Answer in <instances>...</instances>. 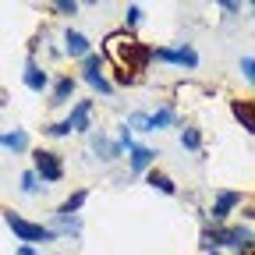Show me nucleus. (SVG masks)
Masks as SVG:
<instances>
[{
	"label": "nucleus",
	"instance_id": "393cba45",
	"mask_svg": "<svg viewBox=\"0 0 255 255\" xmlns=\"http://www.w3.org/2000/svg\"><path fill=\"white\" fill-rule=\"evenodd\" d=\"M135 75H128V71H117V85H131Z\"/></svg>",
	"mask_w": 255,
	"mask_h": 255
},
{
	"label": "nucleus",
	"instance_id": "0eeeda50",
	"mask_svg": "<svg viewBox=\"0 0 255 255\" xmlns=\"http://www.w3.org/2000/svg\"><path fill=\"white\" fill-rule=\"evenodd\" d=\"M238 206H241V191H220V195H216V202H213V209H209L213 223L220 227V223L227 220V216H231Z\"/></svg>",
	"mask_w": 255,
	"mask_h": 255
},
{
	"label": "nucleus",
	"instance_id": "6e6552de",
	"mask_svg": "<svg viewBox=\"0 0 255 255\" xmlns=\"http://www.w3.org/2000/svg\"><path fill=\"white\" fill-rule=\"evenodd\" d=\"M64 124H68V131H89L92 128V100H78L71 107V114L64 117Z\"/></svg>",
	"mask_w": 255,
	"mask_h": 255
},
{
	"label": "nucleus",
	"instance_id": "bb28decb",
	"mask_svg": "<svg viewBox=\"0 0 255 255\" xmlns=\"http://www.w3.org/2000/svg\"><path fill=\"white\" fill-rule=\"evenodd\" d=\"M209 255H223V252H209Z\"/></svg>",
	"mask_w": 255,
	"mask_h": 255
},
{
	"label": "nucleus",
	"instance_id": "ddd939ff",
	"mask_svg": "<svg viewBox=\"0 0 255 255\" xmlns=\"http://www.w3.org/2000/svg\"><path fill=\"white\" fill-rule=\"evenodd\" d=\"M231 110H234V117L241 121V128H248V131L255 135V103H241V100H234Z\"/></svg>",
	"mask_w": 255,
	"mask_h": 255
},
{
	"label": "nucleus",
	"instance_id": "f257e3e1",
	"mask_svg": "<svg viewBox=\"0 0 255 255\" xmlns=\"http://www.w3.org/2000/svg\"><path fill=\"white\" fill-rule=\"evenodd\" d=\"M4 223L11 227V234L21 241V245H46V241H57L60 234L53 231V227H43V223H32V220H25L21 213H14V209H4Z\"/></svg>",
	"mask_w": 255,
	"mask_h": 255
},
{
	"label": "nucleus",
	"instance_id": "aec40b11",
	"mask_svg": "<svg viewBox=\"0 0 255 255\" xmlns=\"http://www.w3.org/2000/svg\"><path fill=\"white\" fill-rule=\"evenodd\" d=\"M21 191H25V195H36V191H39V177H36V170H25V174H21Z\"/></svg>",
	"mask_w": 255,
	"mask_h": 255
},
{
	"label": "nucleus",
	"instance_id": "9d476101",
	"mask_svg": "<svg viewBox=\"0 0 255 255\" xmlns=\"http://www.w3.org/2000/svg\"><path fill=\"white\" fill-rule=\"evenodd\" d=\"M75 85H78V78H71V75L57 78V82H53V92H50V107H64V103H71Z\"/></svg>",
	"mask_w": 255,
	"mask_h": 255
},
{
	"label": "nucleus",
	"instance_id": "4468645a",
	"mask_svg": "<svg viewBox=\"0 0 255 255\" xmlns=\"http://www.w3.org/2000/svg\"><path fill=\"white\" fill-rule=\"evenodd\" d=\"M145 184L156 188V191H163V195H177V184H174L167 174H159V170H149V174H145Z\"/></svg>",
	"mask_w": 255,
	"mask_h": 255
},
{
	"label": "nucleus",
	"instance_id": "6ab92c4d",
	"mask_svg": "<svg viewBox=\"0 0 255 255\" xmlns=\"http://www.w3.org/2000/svg\"><path fill=\"white\" fill-rule=\"evenodd\" d=\"M174 124V107H159L152 114V131H159V128H170Z\"/></svg>",
	"mask_w": 255,
	"mask_h": 255
},
{
	"label": "nucleus",
	"instance_id": "dca6fc26",
	"mask_svg": "<svg viewBox=\"0 0 255 255\" xmlns=\"http://www.w3.org/2000/svg\"><path fill=\"white\" fill-rule=\"evenodd\" d=\"M85 199H89V191H85V188H78L75 195H68V199H64V206H60L57 213H60V216H78V209L85 206Z\"/></svg>",
	"mask_w": 255,
	"mask_h": 255
},
{
	"label": "nucleus",
	"instance_id": "b1692460",
	"mask_svg": "<svg viewBox=\"0 0 255 255\" xmlns=\"http://www.w3.org/2000/svg\"><path fill=\"white\" fill-rule=\"evenodd\" d=\"M46 135H50V138H64V135H71V131H68V124H64V121H57V124L46 128Z\"/></svg>",
	"mask_w": 255,
	"mask_h": 255
},
{
	"label": "nucleus",
	"instance_id": "f8f14e48",
	"mask_svg": "<svg viewBox=\"0 0 255 255\" xmlns=\"http://www.w3.org/2000/svg\"><path fill=\"white\" fill-rule=\"evenodd\" d=\"M92 149L100 152V159H107V163H110V159H117V156H121V149H124V145H121V142H110L107 135H92Z\"/></svg>",
	"mask_w": 255,
	"mask_h": 255
},
{
	"label": "nucleus",
	"instance_id": "2eb2a0df",
	"mask_svg": "<svg viewBox=\"0 0 255 255\" xmlns=\"http://www.w3.org/2000/svg\"><path fill=\"white\" fill-rule=\"evenodd\" d=\"M0 145H4V149H11V152H25V149H28V135L21 131V128H14V131L0 135Z\"/></svg>",
	"mask_w": 255,
	"mask_h": 255
},
{
	"label": "nucleus",
	"instance_id": "f03ea898",
	"mask_svg": "<svg viewBox=\"0 0 255 255\" xmlns=\"http://www.w3.org/2000/svg\"><path fill=\"white\" fill-rule=\"evenodd\" d=\"M32 170H36V177L43 184H57L64 177V163H60V156L53 149H36L32 152Z\"/></svg>",
	"mask_w": 255,
	"mask_h": 255
},
{
	"label": "nucleus",
	"instance_id": "4be33fe9",
	"mask_svg": "<svg viewBox=\"0 0 255 255\" xmlns=\"http://www.w3.org/2000/svg\"><path fill=\"white\" fill-rule=\"evenodd\" d=\"M53 11H57V14H78V4H75V0H57Z\"/></svg>",
	"mask_w": 255,
	"mask_h": 255
},
{
	"label": "nucleus",
	"instance_id": "a878e982",
	"mask_svg": "<svg viewBox=\"0 0 255 255\" xmlns=\"http://www.w3.org/2000/svg\"><path fill=\"white\" fill-rule=\"evenodd\" d=\"M14 255H36V248H32V245H18V252Z\"/></svg>",
	"mask_w": 255,
	"mask_h": 255
},
{
	"label": "nucleus",
	"instance_id": "5701e85b",
	"mask_svg": "<svg viewBox=\"0 0 255 255\" xmlns=\"http://www.w3.org/2000/svg\"><path fill=\"white\" fill-rule=\"evenodd\" d=\"M138 21H142V7H138V4H131V7H128V18H124V25H128V28H135Z\"/></svg>",
	"mask_w": 255,
	"mask_h": 255
},
{
	"label": "nucleus",
	"instance_id": "20e7f679",
	"mask_svg": "<svg viewBox=\"0 0 255 255\" xmlns=\"http://www.w3.org/2000/svg\"><path fill=\"white\" fill-rule=\"evenodd\" d=\"M82 78H85L96 92H103V96H110V92H114V85H110V82H107V75H103V57L96 53V50L82 60Z\"/></svg>",
	"mask_w": 255,
	"mask_h": 255
},
{
	"label": "nucleus",
	"instance_id": "7ed1b4c3",
	"mask_svg": "<svg viewBox=\"0 0 255 255\" xmlns=\"http://www.w3.org/2000/svg\"><path fill=\"white\" fill-rule=\"evenodd\" d=\"M152 60H159V64H177V68H199V53L191 50L188 43H177V46H152Z\"/></svg>",
	"mask_w": 255,
	"mask_h": 255
},
{
	"label": "nucleus",
	"instance_id": "423d86ee",
	"mask_svg": "<svg viewBox=\"0 0 255 255\" xmlns=\"http://www.w3.org/2000/svg\"><path fill=\"white\" fill-rule=\"evenodd\" d=\"M156 149H149V145H131L128 149V170L131 174H149L152 170V163H156Z\"/></svg>",
	"mask_w": 255,
	"mask_h": 255
},
{
	"label": "nucleus",
	"instance_id": "a211bd4d",
	"mask_svg": "<svg viewBox=\"0 0 255 255\" xmlns=\"http://www.w3.org/2000/svg\"><path fill=\"white\" fill-rule=\"evenodd\" d=\"M181 145L191 149V152H199L202 149V131H199V128H184V131H181Z\"/></svg>",
	"mask_w": 255,
	"mask_h": 255
},
{
	"label": "nucleus",
	"instance_id": "1a4fd4ad",
	"mask_svg": "<svg viewBox=\"0 0 255 255\" xmlns=\"http://www.w3.org/2000/svg\"><path fill=\"white\" fill-rule=\"evenodd\" d=\"M64 53H68V57H75V60H85V57L92 53V43H89V36H85V32H75V28H68V32H64Z\"/></svg>",
	"mask_w": 255,
	"mask_h": 255
},
{
	"label": "nucleus",
	"instance_id": "412c9836",
	"mask_svg": "<svg viewBox=\"0 0 255 255\" xmlns=\"http://www.w3.org/2000/svg\"><path fill=\"white\" fill-rule=\"evenodd\" d=\"M241 75L248 85H255V57H241Z\"/></svg>",
	"mask_w": 255,
	"mask_h": 255
},
{
	"label": "nucleus",
	"instance_id": "39448f33",
	"mask_svg": "<svg viewBox=\"0 0 255 255\" xmlns=\"http://www.w3.org/2000/svg\"><path fill=\"white\" fill-rule=\"evenodd\" d=\"M117 53H121V60L128 64V71H145V64L152 60V50H149L145 43H138V39L121 43V46H117Z\"/></svg>",
	"mask_w": 255,
	"mask_h": 255
},
{
	"label": "nucleus",
	"instance_id": "f3484780",
	"mask_svg": "<svg viewBox=\"0 0 255 255\" xmlns=\"http://www.w3.org/2000/svg\"><path fill=\"white\" fill-rule=\"evenodd\" d=\"M131 131H152V114H145V110H135V114H128V121H124Z\"/></svg>",
	"mask_w": 255,
	"mask_h": 255
},
{
	"label": "nucleus",
	"instance_id": "9b49d317",
	"mask_svg": "<svg viewBox=\"0 0 255 255\" xmlns=\"http://www.w3.org/2000/svg\"><path fill=\"white\" fill-rule=\"evenodd\" d=\"M21 78H25V85H28L32 92H46V89H50V75L39 68L36 60H28V64H25V75H21Z\"/></svg>",
	"mask_w": 255,
	"mask_h": 255
}]
</instances>
